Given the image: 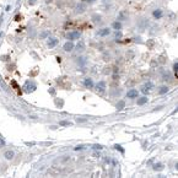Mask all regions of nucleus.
Here are the masks:
<instances>
[{
  "mask_svg": "<svg viewBox=\"0 0 178 178\" xmlns=\"http://www.w3.org/2000/svg\"><path fill=\"white\" fill-rule=\"evenodd\" d=\"M163 168V166L161 163H156V165H154V169L155 171H161V169Z\"/></svg>",
  "mask_w": 178,
  "mask_h": 178,
  "instance_id": "dca6fc26",
  "label": "nucleus"
},
{
  "mask_svg": "<svg viewBox=\"0 0 178 178\" xmlns=\"http://www.w3.org/2000/svg\"><path fill=\"white\" fill-rule=\"evenodd\" d=\"M127 97H128V98H131V100H134V98H138V97H139V91L135 90V89H130V90L127 92Z\"/></svg>",
  "mask_w": 178,
  "mask_h": 178,
  "instance_id": "7ed1b4c3",
  "label": "nucleus"
},
{
  "mask_svg": "<svg viewBox=\"0 0 178 178\" xmlns=\"http://www.w3.org/2000/svg\"><path fill=\"white\" fill-rule=\"evenodd\" d=\"M145 103H147V97L146 96H143V97H138V105L139 106H144Z\"/></svg>",
  "mask_w": 178,
  "mask_h": 178,
  "instance_id": "9b49d317",
  "label": "nucleus"
},
{
  "mask_svg": "<svg viewBox=\"0 0 178 178\" xmlns=\"http://www.w3.org/2000/svg\"><path fill=\"white\" fill-rule=\"evenodd\" d=\"M145 87H146L147 90H151V89H154V84H152V82H146V84L144 85Z\"/></svg>",
  "mask_w": 178,
  "mask_h": 178,
  "instance_id": "a211bd4d",
  "label": "nucleus"
},
{
  "mask_svg": "<svg viewBox=\"0 0 178 178\" xmlns=\"http://www.w3.org/2000/svg\"><path fill=\"white\" fill-rule=\"evenodd\" d=\"M173 71H175L176 76H177V74H178V63H175V64H173Z\"/></svg>",
  "mask_w": 178,
  "mask_h": 178,
  "instance_id": "6ab92c4d",
  "label": "nucleus"
},
{
  "mask_svg": "<svg viewBox=\"0 0 178 178\" xmlns=\"http://www.w3.org/2000/svg\"><path fill=\"white\" fill-rule=\"evenodd\" d=\"M86 1H87V3H90V4H92V3H95V1H96V0H86Z\"/></svg>",
  "mask_w": 178,
  "mask_h": 178,
  "instance_id": "a878e982",
  "label": "nucleus"
},
{
  "mask_svg": "<svg viewBox=\"0 0 178 178\" xmlns=\"http://www.w3.org/2000/svg\"><path fill=\"white\" fill-rule=\"evenodd\" d=\"M49 36V31H44V32H42V33L39 35V38H42V39H44V38H47V37Z\"/></svg>",
  "mask_w": 178,
  "mask_h": 178,
  "instance_id": "2eb2a0df",
  "label": "nucleus"
},
{
  "mask_svg": "<svg viewBox=\"0 0 178 178\" xmlns=\"http://www.w3.org/2000/svg\"><path fill=\"white\" fill-rule=\"evenodd\" d=\"M168 92V87L167 86H161L160 90H159V93L160 95H165V93H167Z\"/></svg>",
  "mask_w": 178,
  "mask_h": 178,
  "instance_id": "ddd939ff",
  "label": "nucleus"
},
{
  "mask_svg": "<svg viewBox=\"0 0 178 178\" xmlns=\"http://www.w3.org/2000/svg\"><path fill=\"white\" fill-rule=\"evenodd\" d=\"M82 149H85V146H84V145H77V146L75 147V150L77 151V150H82Z\"/></svg>",
  "mask_w": 178,
  "mask_h": 178,
  "instance_id": "b1692460",
  "label": "nucleus"
},
{
  "mask_svg": "<svg viewBox=\"0 0 178 178\" xmlns=\"http://www.w3.org/2000/svg\"><path fill=\"white\" fill-rule=\"evenodd\" d=\"M141 92H143L144 95H146V93H149V90L145 87V86H143V87H141Z\"/></svg>",
  "mask_w": 178,
  "mask_h": 178,
  "instance_id": "4be33fe9",
  "label": "nucleus"
},
{
  "mask_svg": "<svg viewBox=\"0 0 178 178\" xmlns=\"http://www.w3.org/2000/svg\"><path fill=\"white\" fill-rule=\"evenodd\" d=\"M80 37H81V33L79 31H71L67 35V38L69 41H76V39L80 38Z\"/></svg>",
  "mask_w": 178,
  "mask_h": 178,
  "instance_id": "f257e3e1",
  "label": "nucleus"
},
{
  "mask_svg": "<svg viewBox=\"0 0 178 178\" xmlns=\"http://www.w3.org/2000/svg\"><path fill=\"white\" fill-rule=\"evenodd\" d=\"M152 16H154L156 20H160L163 16V11L161 10V9H156V10L152 11Z\"/></svg>",
  "mask_w": 178,
  "mask_h": 178,
  "instance_id": "1a4fd4ad",
  "label": "nucleus"
},
{
  "mask_svg": "<svg viewBox=\"0 0 178 178\" xmlns=\"http://www.w3.org/2000/svg\"><path fill=\"white\" fill-rule=\"evenodd\" d=\"M84 9H85V6H84V5L77 6V7H76V12H77V14H81V12H84V11H85Z\"/></svg>",
  "mask_w": 178,
  "mask_h": 178,
  "instance_id": "f3484780",
  "label": "nucleus"
},
{
  "mask_svg": "<svg viewBox=\"0 0 178 178\" xmlns=\"http://www.w3.org/2000/svg\"><path fill=\"white\" fill-rule=\"evenodd\" d=\"M112 28L115 31H121L122 30V22L121 21H114L112 23Z\"/></svg>",
  "mask_w": 178,
  "mask_h": 178,
  "instance_id": "9d476101",
  "label": "nucleus"
},
{
  "mask_svg": "<svg viewBox=\"0 0 178 178\" xmlns=\"http://www.w3.org/2000/svg\"><path fill=\"white\" fill-rule=\"evenodd\" d=\"M84 86L86 89H93L95 87V84H93V80L91 77H85L84 79Z\"/></svg>",
  "mask_w": 178,
  "mask_h": 178,
  "instance_id": "0eeeda50",
  "label": "nucleus"
},
{
  "mask_svg": "<svg viewBox=\"0 0 178 178\" xmlns=\"http://www.w3.org/2000/svg\"><path fill=\"white\" fill-rule=\"evenodd\" d=\"M111 28H108V27H103V28H101V30H98V32H97V35L100 36V37H107V36H109L111 35Z\"/></svg>",
  "mask_w": 178,
  "mask_h": 178,
  "instance_id": "20e7f679",
  "label": "nucleus"
},
{
  "mask_svg": "<svg viewBox=\"0 0 178 178\" xmlns=\"http://www.w3.org/2000/svg\"><path fill=\"white\" fill-rule=\"evenodd\" d=\"M58 43H59V39L55 38V37H51V38H48V41H47V45H48L49 49L57 47Z\"/></svg>",
  "mask_w": 178,
  "mask_h": 178,
  "instance_id": "f03ea898",
  "label": "nucleus"
},
{
  "mask_svg": "<svg viewBox=\"0 0 178 178\" xmlns=\"http://www.w3.org/2000/svg\"><path fill=\"white\" fill-rule=\"evenodd\" d=\"M4 157L7 160V161H10V160H12L15 157V152H14V150H6L5 152H4Z\"/></svg>",
  "mask_w": 178,
  "mask_h": 178,
  "instance_id": "6e6552de",
  "label": "nucleus"
},
{
  "mask_svg": "<svg viewBox=\"0 0 178 178\" xmlns=\"http://www.w3.org/2000/svg\"><path fill=\"white\" fill-rule=\"evenodd\" d=\"M96 87V91L97 92H100V93H103L106 91V82L105 81H100V82H97V85L95 86Z\"/></svg>",
  "mask_w": 178,
  "mask_h": 178,
  "instance_id": "39448f33",
  "label": "nucleus"
},
{
  "mask_svg": "<svg viewBox=\"0 0 178 178\" xmlns=\"http://www.w3.org/2000/svg\"><path fill=\"white\" fill-rule=\"evenodd\" d=\"M4 145H5V141L3 139H0V146H4Z\"/></svg>",
  "mask_w": 178,
  "mask_h": 178,
  "instance_id": "393cba45",
  "label": "nucleus"
},
{
  "mask_svg": "<svg viewBox=\"0 0 178 178\" xmlns=\"http://www.w3.org/2000/svg\"><path fill=\"white\" fill-rule=\"evenodd\" d=\"M114 149H115V150H121L122 152H124V150L122 149V146H121V145H114Z\"/></svg>",
  "mask_w": 178,
  "mask_h": 178,
  "instance_id": "5701e85b",
  "label": "nucleus"
},
{
  "mask_svg": "<svg viewBox=\"0 0 178 178\" xmlns=\"http://www.w3.org/2000/svg\"><path fill=\"white\" fill-rule=\"evenodd\" d=\"M93 149H95V150H102L103 146H102V145H93Z\"/></svg>",
  "mask_w": 178,
  "mask_h": 178,
  "instance_id": "412c9836",
  "label": "nucleus"
},
{
  "mask_svg": "<svg viewBox=\"0 0 178 178\" xmlns=\"http://www.w3.org/2000/svg\"><path fill=\"white\" fill-rule=\"evenodd\" d=\"M76 49H77V52H82V51H85V43L82 42V41H80V42L77 43V45H76Z\"/></svg>",
  "mask_w": 178,
  "mask_h": 178,
  "instance_id": "f8f14e48",
  "label": "nucleus"
},
{
  "mask_svg": "<svg viewBox=\"0 0 178 178\" xmlns=\"http://www.w3.org/2000/svg\"><path fill=\"white\" fill-rule=\"evenodd\" d=\"M124 106H125L124 101H119V102L117 103V109H118V111H122V109L124 108Z\"/></svg>",
  "mask_w": 178,
  "mask_h": 178,
  "instance_id": "4468645a",
  "label": "nucleus"
},
{
  "mask_svg": "<svg viewBox=\"0 0 178 178\" xmlns=\"http://www.w3.org/2000/svg\"><path fill=\"white\" fill-rule=\"evenodd\" d=\"M74 48H75V44H74L73 41H68V42L64 43V45H63V49L65 52H71Z\"/></svg>",
  "mask_w": 178,
  "mask_h": 178,
  "instance_id": "423d86ee",
  "label": "nucleus"
},
{
  "mask_svg": "<svg viewBox=\"0 0 178 178\" xmlns=\"http://www.w3.org/2000/svg\"><path fill=\"white\" fill-rule=\"evenodd\" d=\"M60 125H64V127H69V125H71V123L70 122H60Z\"/></svg>",
  "mask_w": 178,
  "mask_h": 178,
  "instance_id": "aec40b11",
  "label": "nucleus"
}]
</instances>
